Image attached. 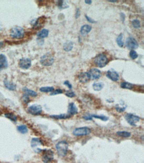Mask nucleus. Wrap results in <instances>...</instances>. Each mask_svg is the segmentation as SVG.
<instances>
[{
	"instance_id": "obj_34",
	"label": "nucleus",
	"mask_w": 144,
	"mask_h": 163,
	"mask_svg": "<svg viewBox=\"0 0 144 163\" xmlns=\"http://www.w3.org/2000/svg\"><path fill=\"white\" fill-rule=\"evenodd\" d=\"M129 55H130L131 58L133 60L137 59L138 57V55L137 52L135 51L134 50H131V51H130Z\"/></svg>"
},
{
	"instance_id": "obj_12",
	"label": "nucleus",
	"mask_w": 144,
	"mask_h": 163,
	"mask_svg": "<svg viewBox=\"0 0 144 163\" xmlns=\"http://www.w3.org/2000/svg\"><path fill=\"white\" fill-rule=\"evenodd\" d=\"M106 76L109 79L114 82L118 81L119 78V75L118 73L112 69L106 72Z\"/></svg>"
},
{
	"instance_id": "obj_43",
	"label": "nucleus",
	"mask_w": 144,
	"mask_h": 163,
	"mask_svg": "<svg viewBox=\"0 0 144 163\" xmlns=\"http://www.w3.org/2000/svg\"><path fill=\"white\" fill-rule=\"evenodd\" d=\"M120 19H121L122 22H123V23H124L125 19H126V15H125L124 13H123V12H121V14H120Z\"/></svg>"
},
{
	"instance_id": "obj_44",
	"label": "nucleus",
	"mask_w": 144,
	"mask_h": 163,
	"mask_svg": "<svg viewBox=\"0 0 144 163\" xmlns=\"http://www.w3.org/2000/svg\"><path fill=\"white\" fill-rule=\"evenodd\" d=\"M85 2L87 4L90 5L92 3V1L91 0H85Z\"/></svg>"
},
{
	"instance_id": "obj_41",
	"label": "nucleus",
	"mask_w": 144,
	"mask_h": 163,
	"mask_svg": "<svg viewBox=\"0 0 144 163\" xmlns=\"http://www.w3.org/2000/svg\"><path fill=\"white\" fill-rule=\"evenodd\" d=\"M80 16V10L78 8H76V11L75 15V17L76 19H78Z\"/></svg>"
},
{
	"instance_id": "obj_18",
	"label": "nucleus",
	"mask_w": 144,
	"mask_h": 163,
	"mask_svg": "<svg viewBox=\"0 0 144 163\" xmlns=\"http://www.w3.org/2000/svg\"><path fill=\"white\" fill-rule=\"evenodd\" d=\"M4 84L6 88L10 91H14L16 89V85L13 82L8 81L6 78L4 80Z\"/></svg>"
},
{
	"instance_id": "obj_9",
	"label": "nucleus",
	"mask_w": 144,
	"mask_h": 163,
	"mask_svg": "<svg viewBox=\"0 0 144 163\" xmlns=\"http://www.w3.org/2000/svg\"><path fill=\"white\" fill-rule=\"evenodd\" d=\"M28 112L32 115H39L42 112V107L39 105L34 104L28 108Z\"/></svg>"
},
{
	"instance_id": "obj_5",
	"label": "nucleus",
	"mask_w": 144,
	"mask_h": 163,
	"mask_svg": "<svg viewBox=\"0 0 144 163\" xmlns=\"http://www.w3.org/2000/svg\"><path fill=\"white\" fill-rule=\"evenodd\" d=\"M125 118L128 123L133 127H136V123L139 122L140 120V118L138 116L130 113L126 114Z\"/></svg>"
},
{
	"instance_id": "obj_27",
	"label": "nucleus",
	"mask_w": 144,
	"mask_h": 163,
	"mask_svg": "<svg viewBox=\"0 0 144 163\" xmlns=\"http://www.w3.org/2000/svg\"><path fill=\"white\" fill-rule=\"evenodd\" d=\"M121 87L123 89L131 90L133 88V85L131 83L124 82H122L121 85Z\"/></svg>"
},
{
	"instance_id": "obj_23",
	"label": "nucleus",
	"mask_w": 144,
	"mask_h": 163,
	"mask_svg": "<svg viewBox=\"0 0 144 163\" xmlns=\"http://www.w3.org/2000/svg\"><path fill=\"white\" fill-rule=\"evenodd\" d=\"M23 91L25 92V93L28 96H30L32 97H36L37 96V93L34 91L30 90L26 88H23Z\"/></svg>"
},
{
	"instance_id": "obj_8",
	"label": "nucleus",
	"mask_w": 144,
	"mask_h": 163,
	"mask_svg": "<svg viewBox=\"0 0 144 163\" xmlns=\"http://www.w3.org/2000/svg\"><path fill=\"white\" fill-rule=\"evenodd\" d=\"M54 159V153L51 150H46L42 156V161L44 163L51 162Z\"/></svg>"
},
{
	"instance_id": "obj_14",
	"label": "nucleus",
	"mask_w": 144,
	"mask_h": 163,
	"mask_svg": "<svg viewBox=\"0 0 144 163\" xmlns=\"http://www.w3.org/2000/svg\"><path fill=\"white\" fill-rule=\"evenodd\" d=\"M8 67L7 59L4 54H0V71L6 69Z\"/></svg>"
},
{
	"instance_id": "obj_42",
	"label": "nucleus",
	"mask_w": 144,
	"mask_h": 163,
	"mask_svg": "<svg viewBox=\"0 0 144 163\" xmlns=\"http://www.w3.org/2000/svg\"><path fill=\"white\" fill-rule=\"evenodd\" d=\"M64 85H66V86L68 87V88H69V89H71L72 88V86L71 84H70V82L68 80L65 81L64 82Z\"/></svg>"
},
{
	"instance_id": "obj_37",
	"label": "nucleus",
	"mask_w": 144,
	"mask_h": 163,
	"mask_svg": "<svg viewBox=\"0 0 144 163\" xmlns=\"http://www.w3.org/2000/svg\"><path fill=\"white\" fill-rule=\"evenodd\" d=\"M66 96H67L68 97L73 98L74 97V96H75L76 94L73 91H67L65 93Z\"/></svg>"
},
{
	"instance_id": "obj_21",
	"label": "nucleus",
	"mask_w": 144,
	"mask_h": 163,
	"mask_svg": "<svg viewBox=\"0 0 144 163\" xmlns=\"http://www.w3.org/2000/svg\"><path fill=\"white\" fill-rule=\"evenodd\" d=\"M49 33V32L48 30L46 29H43L41 31L39 32L38 34H37V36L41 39H44L48 36Z\"/></svg>"
},
{
	"instance_id": "obj_4",
	"label": "nucleus",
	"mask_w": 144,
	"mask_h": 163,
	"mask_svg": "<svg viewBox=\"0 0 144 163\" xmlns=\"http://www.w3.org/2000/svg\"><path fill=\"white\" fill-rule=\"evenodd\" d=\"M94 63L98 67L102 68L105 67L107 64L108 59L104 54H100L95 58Z\"/></svg>"
},
{
	"instance_id": "obj_29",
	"label": "nucleus",
	"mask_w": 144,
	"mask_h": 163,
	"mask_svg": "<svg viewBox=\"0 0 144 163\" xmlns=\"http://www.w3.org/2000/svg\"><path fill=\"white\" fill-rule=\"evenodd\" d=\"M40 91L43 93L52 92L54 90V88L53 87H44L39 89Z\"/></svg>"
},
{
	"instance_id": "obj_3",
	"label": "nucleus",
	"mask_w": 144,
	"mask_h": 163,
	"mask_svg": "<svg viewBox=\"0 0 144 163\" xmlns=\"http://www.w3.org/2000/svg\"><path fill=\"white\" fill-rule=\"evenodd\" d=\"M54 62L53 56L50 52H48L41 57L40 63L44 66H52Z\"/></svg>"
},
{
	"instance_id": "obj_28",
	"label": "nucleus",
	"mask_w": 144,
	"mask_h": 163,
	"mask_svg": "<svg viewBox=\"0 0 144 163\" xmlns=\"http://www.w3.org/2000/svg\"><path fill=\"white\" fill-rule=\"evenodd\" d=\"M57 6L60 9H63L69 7V6L66 5V3H64V1L62 0L57 1Z\"/></svg>"
},
{
	"instance_id": "obj_19",
	"label": "nucleus",
	"mask_w": 144,
	"mask_h": 163,
	"mask_svg": "<svg viewBox=\"0 0 144 163\" xmlns=\"http://www.w3.org/2000/svg\"><path fill=\"white\" fill-rule=\"evenodd\" d=\"M73 48V43L69 40L66 41L63 45V49L64 51L67 52L71 51Z\"/></svg>"
},
{
	"instance_id": "obj_31",
	"label": "nucleus",
	"mask_w": 144,
	"mask_h": 163,
	"mask_svg": "<svg viewBox=\"0 0 144 163\" xmlns=\"http://www.w3.org/2000/svg\"><path fill=\"white\" fill-rule=\"evenodd\" d=\"M5 116L6 118L14 122H16L17 120V118L16 116L13 114L8 113L6 114Z\"/></svg>"
},
{
	"instance_id": "obj_46",
	"label": "nucleus",
	"mask_w": 144,
	"mask_h": 163,
	"mask_svg": "<svg viewBox=\"0 0 144 163\" xmlns=\"http://www.w3.org/2000/svg\"><path fill=\"white\" fill-rule=\"evenodd\" d=\"M109 1L110 2L114 3L116 2L117 1H116V0H114V1L113 0H110V1Z\"/></svg>"
},
{
	"instance_id": "obj_10",
	"label": "nucleus",
	"mask_w": 144,
	"mask_h": 163,
	"mask_svg": "<svg viewBox=\"0 0 144 163\" xmlns=\"http://www.w3.org/2000/svg\"><path fill=\"white\" fill-rule=\"evenodd\" d=\"M31 66V61L30 59L23 57L19 60V66L22 69H28L30 68Z\"/></svg>"
},
{
	"instance_id": "obj_22",
	"label": "nucleus",
	"mask_w": 144,
	"mask_h": 163,
	"mask_svg": "<svg viewBox=\"0 0 144 163\" xmlns=\"http://www.w3.org/2000/svg\"><path fill=\"white\" fill-rule=\"evenodd\" d=\"M104 87V84L102 82H95L92 85V88L95 91H100Z\"/></svg>"
},
{
	"instance_id": "obj_26",
	"label": "nucleus",
	"mask_w": 144,
	"mask_h": 163,
	"mask_svg": "<svg viewBox=\"0 0 144 163\" xmlns=\"http://www.w3.org/2000/svg\"><path fill=\"white\" fill-rule=\"evenodd\" d=\"M123 34H120L117 38L116 39V42L117 43V45L118 46L120 47V48H122L124 46V43L123 41Z\"/></svg>"
},
{
	"instance_id": "obj_30",
	"label": "nucleus",
	"mask_w": 144,
	"mask_h": 163,
	"mask_svg": "<svg viewBox=\"0 0 144 163\" xmlns=\"http://www.w3.org/2000/svg\"><path fill=\"white\" fill-rule=\"evenodd\" d=\"M17 130L20 133L23 134H26L28 131V128L25 125H19L17 127Z\"/></svg>"
},
{
	"instance_id": "obj_45",
	"label": "nucleus",
	"mask_w": 144,
	"mask_h": 163,
	"mask_svg": "<svg viewBox=\"0 0 144 163\" xmlns=\"http://www.w3.org/2000/svg\"><path fill=\"white\" fill-rule=\"evenodd\" d=\"M3 42H2V41H0V49L2 48L3 46Z\"/></svg>"
},
{
	"instance_id": "obj_15",
	"label": "nucleus",
	"mask_w": 144,
	"mask_h": 163,
	"mask_svg": "<svg viewBox=\"0 0 144 163\" xmlns=\"http://www.w3.org/2000/svg\"><path fill=\"white\" fill-rule=\"evenodd\" d=\"M78 78L79 81L81 83H86L88 82V81L90 80L88 72L80 73L78 75Z\"/></svg>"
},
{
	"instance_id": "obj_40",
	"label": "nucleus",
	"mask_w": 144,
	"mask_h": 163,
	"mask_svg": "<svg viewBox=\"0 0 144 163\" xmlns=\"http://www.w3.org/2000/svg\"><path fill=\"white\" fill-rule=\"evenodd\" d=\"M85 18H86V20L88 21V22L91 23L92 24H94V23H97L96 21H95L94 20H92L91 18L89 17L87 15H85Z\"/></svg>"
},
{
	"instance_id": "obj_16",
	"label": "nucleus",
	"mask_w": 144,
	"mask_h": 163,
	"mask_svg": "<svg viewBox=\"0 0 144 163\" xmlns=\"http://www.w3.org/2000/svg\"><path fill=\"white\" fill-rule=\"evenodd\" d=\"M68 113L69 115H74L78 113V108L74 103H71L69 104Z\"/></svg>"
},
{
	"instance_id": "obj_24",
	"label": "nucleus",
	"mask_w": 144,
	"mask_h": 163,
	"mask_svg": "<svg viewBox=\"0 0 144 163\" xmlns=\"http://www.w3.org/2000/svg\"><path fill=\"white\" fill-rule=\"evenodd\" d=\"M42 144V141L40 139L37 138L32 139L31 141V146L33 148L39 146Z\"/></svg>"
},
{
	"instance_id": "obj_7",
	"label": "nucleus",
	"mask_w": 144,
	"mask_h": 163,
	"mask_svg": "<svg viewBox=\"0 0 144 163\" xmlns=\"http://www.w3.org/2000/svg\"><path fill=\"white\" fill-rule=\"evenodd\" d=\"M91 132V130L89 128L84 127L76 128L73 132L74 135L76 136H82L88 135Z\"/></svg>"
},
{
	"instance_id": "obj_38",
	"label": "nucleus",
	"mask_w": 144,
	"mask_h": 163,
	"mask_svg": "<svg viewBox=\"0 0 144 163\" xmlns=\"http://www.w3.org/2000/svg\"><path fill=\"white\" fill-rule=\"evenodd\" d=\"M83 118L86 120H92V115L90 114L87 113L83 116Z\"/></svg>"
},
{
	"instance_id": "obj_20",
	"label": "nucleus",
	"mask_w": 144,
	"mask_h": 163,
	"mask_svg": "<svg viewBox=\"0 0 144 163\" xmlns=\"http://www.w3.org/2000/svg\"><path fill=\"white\" fill-rule=\"evenodd\" d=\"M50 118L55 119H65L69 118L71 117V116L66 114H59V115H52L50 116Z\"/></svg>"
},
{
	"instance_id": "obj_36",
	"label": "nucleus",
	"mask_w": 144,
	"mask_h": 163,
	"mask_svg": "<svg viewBox=\"0 0 144 163\" xmlns=\"http://www.w3.org/2000/svg\"><path fill=\"white\" fill-rule=\"evenodd\" d=\"M63 93V91L61 89H58L55 90V91H53L52 93H51L50 95L51 96H54V95H58V94H62Z\"/></svg>"
},
{
	"instance_id": "obj_11",
	"label": "nucleus",
	"mask_w": 144,
	"mask_h": 163,
	"mask_svg": "<svg viewBox=\"0 0 144 163\" xmlns=\"http://www.w3.org/2000/svg\"><path fill=\"white\" fill-rule=\"evenodd\" d=\"M90 79L92 80H95L100 78L101 76V71L99 69L92 68L88 72Z\"/></svg>"
},
{
	"instance_id": "obj_35",
	"label": "nucleus",
	"mask_w": 144,
	"mask_h": 163,
	"mask_svg": "<svg viewBox=\"0 0 144 163\" xmlns=\"http://www.w3.org/2000/svg\"><path fill=\"white\" fill-rule=\"evenodd\" d=\"M126 109V107H124V106L121 107L119 104L116 105V107H115V109H116V111L119 112H124Z\"/></svg>"
},
{
	"instance_id": "obj_33",
	"label": "nucleus",
	"mask_w": 144,
	"mask_h": 163,
	"mask_svg": "<svg viewBox=\"0 0 144 163\" xmlns=\"http://www.w3.org/2000/svg\"><path fill=\"white\" fill-rule=\"evenodd\" d=\"M132 25L134 28L136 29L139 28L141 27V24L139 20L135 19L132 21Z\"/></svg>"
},
{
	"instance_id": "obj_2",
	"label": "nucleus",
	"mask_w": 144,
	"mask_h": 163,
	"mask_svg": "<svg viewBox=\"0 0 144 163\" xmlns=\"http://www.w3.org/2000/svg\"><path fill=\"white\" fill-rule=\"evenodd\" d=\"M69 144L66 141H60L57 144L56 148L59 156L64 157L66 156L68 151Z\"/></svg>"
},
{
	"instance_id": "obj_6",
	"label": "nucleus",
	"mask_w": 144,
	"mask_h": 163,
	"mask_svg": "<svg viewBox=\"0 0 144 163\" xmlns=\"http://www.w3.org/2000/svg\"><path fill=\"white\" fill-rule=\"evenodd\" d=\"M126 45L130 50L136 49L139 47V44L137 40L132 37H128L126 40Z\"/></svg>"
},
{
	"instance_id": "obj_39",
	"label": "nucleus",
	"mask_w": 144,
	"mask_h": 163,
	"mask_svg": "<svg viewBox=\"0 0 144 163\" xmlns=\"http://www.w3.org/2000/svg\"><path fill=\"white\" fill-rule=\"evenodd\" d=\"M23 102L25 103H28L30 101V99H29V97L28 95L26 94H25L23 96Z\"/></svg>"
},
{
	"instance_id": "obj_1",
	"label": "nucleus",
	"mask_w": 144,
	"mask_h": 163,
	"mask_svg": "<svg viewBox=\"0 0 144 163\" xmlns=\"http://www.w3.org/2000/svg\"><path fill=\"white\" fill-rule=\"evenodd\" d=\"M25 35V30L20 26L13 27L10 30V36L13 39H20L23 37Z\"/></svg>"
},
{
	"instance_id": "obj_13",
	"label": "nucleus",
	"mask_w": 144,
	"mask_h": 163,
	"mask_svg": "<svg viewBox=\"0 0 144 163\" xmlns=\"http://www.w3.org/2000/svg\"><path fill=\"white\" fill-rule=\"evenodd\" d=\"M46 21V18L44 16H42L39 17L37 20L35 21V24L33 25V28L35 29H39L42 28L43 25H44Z\"/></svg>"
},
{
	"instance_id": "obj_17",
	"label": "nucleus",
	"mask_w": 144,
	"mask_h": 163,
	"mask_svg": "<svg viewBox=\"0 0 144 163\" xmlns=\"http://www.w3.org/2000/svg\"><path fill=\"white\" fill-rule=\"evenodd\" d=\"M92 28L91 26L88 25H83L81 28L80 32L83 36H85L89 33L91 30Z\"/></svg>"
},
{
	"instance_id": "obj_32",
	"label": "nucleus",
	"mask_w": 144,
	"mask_h": 163,
	"mask_svg": "<svg viewBox=\"0 0 144 163\" xmlns=\"http://www.w3.org/2000/svg\"><path fill=\"white\" fill-rule=\"evenodd\" d=\"M92 118H94L96 119H99L101 120L102 121H106L108 120L109 118L108 117H106L105 116L99 115H96V114H92Z\"/></svg>"
},
{
	"instance_id": "obj_25",
	"label": "nucleus",
	"mask_w": 144,
	"mask_h": 163,
	"mask_svg": "<svg viewBox=\"0 0 144 163\" xmlns=\"http://www.w3.org/2000/svg\"><path fill=\"white\" fill-rule=\"evenodd\" d=\"M117 134L118 136L124 138H128L131 136V134L129 132L126 131H119L117 132Z\"/></svg>"
}]
</instances>
